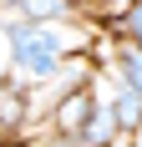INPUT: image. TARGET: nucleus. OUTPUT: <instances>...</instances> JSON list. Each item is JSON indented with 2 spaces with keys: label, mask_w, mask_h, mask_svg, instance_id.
Here are the masks:
<instances>
[{
  "label": "nucleus",
  "mask_w": 142,
  "mask_h": 147,
  "mask_svg": "<svg viewBox=\"0 0 142 147\" xmlns=\"http://www.w3.org/2000/svg\"><path fill=\"white\" fill-rule=\"evenodd\" d=\"M122 41H132V46H137V51H142V26H137V30H127Z\"/></svg>",
  "instance_id": "nucleus-7"
},
{
  "label": "nucleus",
  "mask_w": 142,
  "mask_h": 147,
  "mask_svg": "<svg viewBox=\"0 0 142 147\" xmlns=\"http://www.w3.org/2000/svg\"><path fill=\"white\" fill-rule=\"evenodd\" d=\"M5 76H15L20 86H51L61 76V61L76 51L66 26H30V20H5Z\"/></svg>",
  "instance_id": "nucleus-1"
},
{
  "label": "nucleus",
  "mask_w": 142,
  "mask_h": 147,
  "mask_svg": "<svg viewBox=\"0 0 142 147\" xmlns=\"http://www.w3.org/2000/svg\"><path fill=\"white\" fill-rule=\"evenodd\" d=\"M97 96H101L107 117L117 122L122 137H137V132H142V96H132V91L122 86V81H112L107 71H97Z\"/></svg>",
  "instance_id": "nucleus-3"
},
{
  "label": "nucleus",
  "mask_w": 142,
  "mask_h": 147,
  "mask_svg": "<svg viewBox=\"0 0 142 147\" xmlns=\"http://www.w3.org/2000/svg\"><path fill=\"white\" fill-rule=\"evenodd\" d=\"M137 26H142V0H132L127 10L117 15V36H127V30H137Z\"/></svg>",
  "instance_id": "nucleus-6"
},
{
  "label": "nucleus",
  "mask_w": 142,
  "mask_h": 147,
  "mask_svg": "<svg viewBox=\"0 0 142 147\" xmlns=\"http://www.w3.org/2000/svg\"><path fill=\"white\" fill-rule=\"evenodd\" d=\"M5 20H30V26H66L76 15V0H5Z\"/></svg>",
  "instance_id": "nucleus-4"
},
{
  "label": "nucleus",
  "mask_w": 142,
  "mask_h": 147,
  "mask_svg": "<svg viewBox=\"0 0 142 147\" xmlns=\"http://www.w3.org/2000/svg\"><path fill=\"white\" fill-rule=\"evenodd\" d=\"M36 122V91L20 86L15 76H0V137L5 142H20Z\"/></svg>",
  "instance_id": "nucleus-2"
},
{
  "label": "nucleus",
  "mask_w": 142,
  "mask_h": 147,
  "mask_svg": "<svg viewBox=\"0 0 142 147\" xmlns=\"http://www.w3.org/2000/svg\"><path fill=\"white\" fill-rule=\"evenodd\" d=\"M107 76H112V81H122L132 96H142V51H137L132 41H122V36H117V41H112V61H107Z\"/></svg>",
  "instance_id": "nucleus-5"
},
{
  "label": "nucleus",
  "mask_w": 142,
  "mask_h": 147,
  "mask_svg": "<svg viewBox=\"0 0 142 147\" xmlns=\"http://www.w3.org/2000/svg\"><path fill=\"white\" fill-rule=\"evenodd\" d=\"M0 147H15V142H5V137H0Z\"/></svg>",
  "instance_id": "nucleus-8"
}]
</instances>
